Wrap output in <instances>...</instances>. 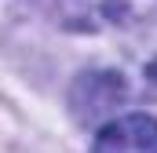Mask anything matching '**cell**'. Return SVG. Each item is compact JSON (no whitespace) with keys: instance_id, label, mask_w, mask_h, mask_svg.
Returning a JSON list of instances; mask_svg holds the SVG:
<instances>
[{"instance_id":"1","label":"cell","mask_w":157,"mask_h":153,"mask_svg":"<svg viewBox=\"0 0 157 153\" xmlns=\"http://www.w3.org/2000/svg\"><path fill=\"white\" fill-rule=\"evenodd\" d=\"M121 102H124V80H121V73H110V69L84 73L70 95V106L80 124H95L99 117H106Z\"/></svg>"},{"instance_id":"2","label":"cell","mask_w":157,"mask_h":153,"mask_svg":"<svg viewBox=\"0 0 157 153\" xmlns=\"http://www.w3.org/2000/svg\"><path fill=\"white\" fill-rule=\"evenodd\" d=\"M91 153H157V120L146 113L110 120L99 131Z\"/></svg>"}]
</instances>
